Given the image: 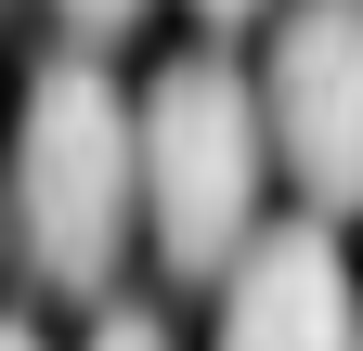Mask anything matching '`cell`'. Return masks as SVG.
<instances>
[{"label":"cell","mask_w":363,"mask_h":351,"mask_svg":"<svg viewBox=\"0 0 363 351\" xmlns=\"http://www.w3.org/2000/svg\"><path fill=\"white\" fill-rule=\"evenodd\" d=\"M143 222V117L91 53H52L13 104V247L52 299H104Z\"/></svg>","instance_id":"cell-1"},{"label":"cell","mask_w":363,"mask_h":351,"mask_svg":"<svg viewBox=\"0 0 363 351\" xmlns=\"http://www.w3.org/2000/svg\"><path fill=\"white\" fill-rule=\"evenodd\" d=\"M350 260H337V222H259L220 274V351H350Z\"/></svg>","instance_id":"cell-4"},{"label":"cell","mask_w":363,"mask_h":351,"mask_svg":"<svg viewBox=\"0 0 363 351\" xmlns=\"http://www.w3.org/2000/svg\"><path fill=\"white\" fill-rule=\"evenodd\" d=\"M0 351H39V325H0Z\"/></svg>","instance_id":"cell-8"},{"label":"cell","mask_w":363,"mask_h":351,"mask_svg":"<svg viewBox=\"0 0 363 351\" xmlns=\"http://www.w3.org/2000/svg\"><path fill=\"white\" fill-rule=\"evenodd\" d=\"M78 351H169V325H156V313H104Z\"/></svg>","instance_id":"cell-6"},{"label":"cell","mask_w":363,"mask_h":351,"mask_svg":"<svg viewBox=\"0 0 363 351\" xmlns=\"http://www.w3.org/2000/svg\"><path fill=\"white\" fill-rule=\"evenodd\" d=\"M350 351H363V313H350Z\"/></svg>","instance_id":"cell-9"},{"label":"cell","mask_w":363,"mask_h":351,"mask_svg":"<svg viewBox=\"0 0 363 351\" xmlns=\"http://www.w3.org/2000/svg\"><path fill=\"white\" fill-rule=\"evenodd\" d=\"M195 14H208V26H247V14H272V0H195Z\"/></svg>","instance_id":"cell-7"},{"label":"cell","mask_w":363,"mask_h":351,"mask_svg":"<svg viewBox=\"0 0 363 351\" xmlns=\"http://www.w3.org/2000/svg\"><path fill=\"white\" fill-rule=\"evenodd\" d=\"M52 14H65V39H130L156 0H52Z\"/></svg>","instance_id":"cell-5"},{"label":"cell","mask_w":363,"mask_h":351,"mask_svg":"<svg viewBox=\"0 0 363 351\" xmlns=\"http://www.w3.org/2000/svg\"><path fill=\"white\" fill-rule=\"evenodd\" d=\"M259 117H272V169L325 222H350L363 208V0H298L272 26Z\"/></svg>","instance_id":"cell-3"},{"label":"cell","mask_w":363,"mask_h":351,"mask_svg":"<svg viewBox=\"0 0 363 351\" xmlns=\"http://www.w3.org/2000/svg\"><path fill=\"white\" fill-rule=\"evenodd\" d=\"M143 234L182 286H220L234 247L259 234V183H272V117H259V78L220 65V53H182L143 78Z\"/></svg>","instance_id":"cell-2"}]
</instances>
